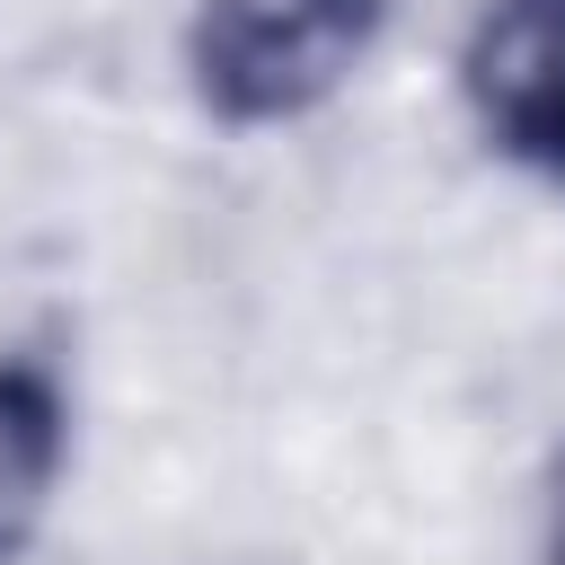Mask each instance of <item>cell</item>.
<instances>
[{
    "label": "cell",
    "instance_id": "1",
    "mask_svg": "<svg viewBox=\"0 0 565 565\" xmlns=\"http://www.w3.org/2000/svg\"><path fill=\"white\" fill-rule=\"evenodd\" d=\"M371 35V0H212L194 26V71L221 115L318 106Z\"/></svg>",
    "mask_w": 565,
    "mask_h": 565
},
{
    "label": "cell",
    "instance_id": "3",
    "mask_svg": "<svg viewBox=\"0 0 565 565\" xmlns=\"http://www.w3.org/2000/svg\"><path fill=\"white\" fill-rule=\"evenodd\" d=\"M53 459H62V415H53L44 380L0 371V547H18L26 521L44 512Z\"/></svg>",
    "mask_w": 565,
    "mask_h": 565
},
{
    "label": "cell",
    "instance_id": "5",
    "mask_svg": "<svg viewBox=\"0 0 565 565\" xmlns=\"http://www.w3.org/2000/svg\"><path fill=\"white\" fill-rule=\"evenodd\" d=\"M556 565H565V521H556Z\"/></svg>",
    "mask_w": 565,
    "mask_h": 565
},
{
    "label": "cell",
    "instance_id": "4",
    "mask_svg": "<svg viewBox=\"0 0 565 565\" xmlns=\"http://www.w3.org/2000/svg\"><path fill=\"white\" fill-rule=\"evenodd\" d=\"M547 141H556V150H565V115H556V132H547Z\"/></svg>",
    "mask_w": 565,
    "mask_h": 565
},
{
    "label": "cell",
    "instance_id": "2",
    "mask_svg": "<svg viewBox=\"0 0 565 565\" xmlns=\"http://www.w3.org/2000/svg\"><path fill=\"white\" fill-rule=\"evenodd\" d=\"M468 88L512 141H547L565 115V0H494L468 44Z\"/></svg>",
    "mask_w": 565,
    "mask_h": 565
}]
</instances>
